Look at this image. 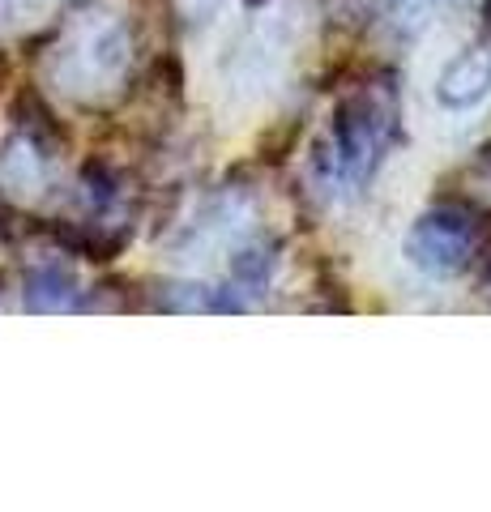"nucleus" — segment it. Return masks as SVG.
Segmentation results:
<instances>
[{
    "instance_id": "f257e3e1",
    "label": "nucleus",
    "mask_w": 491,
    "mask_h": 512,
    "mask_svg": "<svg viewBox=\"0 0 491 512\" xmlns=\"http://www.w3.org/2000/svg\"><path fill=\"white\" fill-rule=\"evenodd\" d=\"M393 120H398L393 99L380 90H359L338 107L334 124H329V141L316 158V175H321L325 192L342 197V192H359L372 180L376 163L393 141Z\"/></svg>"
},
{
    "instance_id": "9d476101",
    "label": "nucleus",
    "mask_w": 491,
    "mask_h": 512,
    "mask_svg": "<svg viewBox=\"0 0 491 512\" xmlns=\"http://www.w3.org/2000/svg\"><path fill=\"white\" fill-rule=\"evenodd\" d=\"M487 22H491V0H487Z\"/></svg>"
},
{
    "instance_id": "423d86ee",
    "label": "nucleus",
    "mask_w": 491,
    "mask_h": 512,
    "mask_svg": "<svg viewBox=\"0 0 491 512\" xmlns=\"http://www.w3.org/2000/svg\"><path fill=\"white\" fill-rule=\"evenodd\" d=\"M47 171H43V158L35 154L30 141H13V146L0 154V184H5L13 197H35L43 188Z\"/></svg>"
},
{
    "instance_id": "7ed1b4c3",
    "label": "nucleus",
    "mask_w": 491,
    "mask_h": 512,
    "mask_svg": "<svg viewBox=\"0 0 491 512\" xmlns=\"http://www.w3.org/2000/svg\"><path fill=\"white\" fill-rule=\"evenodd\" d=\"M474 235L470 222L453 210H432L423 214L406 235V261L427 278H453L470 265Z\"/></svg>"
},
{
    "instance_id": "f03ea898",
    "label": "nucleus",
    "mask_w": 491,
    "mask_h": 512,
    "mask_svg": "<svg viewBox=\"0 0 491 512\" xmlns=\"http://www.w3.org/2000/svg\"><path fill=\"white\" fill-rule=\"evenodd\" d=\"M133 56V39L120 22H94L86 30H77L69 47L56 60V77L73 94H94L116 86Z\"/></svg>"
},
{
    "instance_id": "20e7f679",
    "label": "nucleus",
    "mask_w": 491,
    "mask_h": 512,
    "mask_svg": "<svg viewBox=\"0 0 491 512\" xmlns=\"http://www.w3.org/2000/svg\"><path fill=\"white\" fill-rule=\"evenodd\" d=\"M491 94V47H470L457 60L445 64V73L436 77V99L449 111L479 107Z\"/></svg>"
},
{
    "instance_id": "6e6552de",
    "label": "nucleus",
    "mask_w": 491,
    "mask_h": 512,
    "mask_svg": "<svg viewBox=\"0 0 491 512\" xmlns=\"http://www.w3.org/2000/svg\"><path fill=\"white\" fill-rule=\"evenodd\" d=\"M56 9V0H0V26H35Z\"/></svg>"
},
{
    "instance_id": "1a4fd4ad",
    "label": "nucleus",
    "mask_w": 491,
    "mask_h": 512,
    "mask_svg": "<svg viewBox=\"0 0 491 512\" xmlns=\"http://www.w3.org/2000/svg\"><path fill=\"white\" fill-rule=\"evenodd\" d=\"M184 5H188V9H193V13H210V9L218 5V0H184Z\"/></svg>"
},
{
    "instance_id": "9b49d317",
    "label": "nucleus",
    "mask_w": 491,
    "mask_h": 512,
    "mask_svg": "<svg viewBox=\"0 0 491 512\" xmlns=\"http://www.w3.org/2000/svg\"><path fill=\"white\" fill-rule=\"evenodd\" d=\"M453 5H466V0H453Z\"/></svg>"
},
{
    "instance_id": "0eeeda50",
    "label": "nucleus",
    "mask_w": 491,
    "mask_h": 512,
    "mask_svg": "<svg viewBox=\"0 0 491 512\" xmlns=\"http://www.w3.org/2000/svg\"><path fill=\"white\" fill-rule=\"evenodd\" d=\"M432 9H436V0H385L389 22L398 26L402 35H419L427 18H432Z\"/></svg>"
},
{
    "instance_id": "39448f33",
    "label": "nucleus",
    "mask_w": 491,
    "mask_h": 512,
    "mask_svg": "<svg viewBox=\"0 0 491 512\" xmlns=\"http://www.w3.org/2000/svg\"><path fill=\"white\" fill-rule=\"evenodd\" d=\"M26 308H35V312H69V308H77L73 269H65L60 261L39 265L35 274L26 278Z\"/></svg>"
}]
</instances>
